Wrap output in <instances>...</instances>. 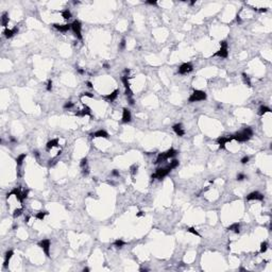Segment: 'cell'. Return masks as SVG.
Wrapping results in <instances>:
<instances>
[{
  "mask_svg": "<svg viewBox=\"0 0 272 272\" xmlns=\"http://www.w3.org/2000/svg\"><path fill=\"white\" fill-rule=\"evenodd\" d=\"M62 16H63L64 19L68 20L69 18H71V13H70V11H69V10H65V11H63V12H62Z\"/></svg>",
  "mask_w": 272,
  "mask_h": 272,
  "instance_id": "obj_26",
  "label": "cell"
},
{
  "mask_svg": "<svg viewBox=\"0 0 272 272\" xmlns=\"http://www.w3.org/2000/svg\"><path fill=\"white\" fill-rule=\"evenodd\" d=\"M187 231L189 232V233H191V234H193V235H196V236H200V234L198 233V232H197V230H196L194 228H188Z\"/></svg>",
  "mask_w": 272,
  "mask_h": 272,
  "instance_id": "obj_35",
  "label": "cell"
},
{
  "mask_svg": "<svg viewBox=\"0 0 272 272\" xmlns=\"http://www.w3.org/2000/svg\"><path fill=\"white\" fill-rule=\"evenodd\" d=\"M131 118H132V115H131L130 110L129 108H123V111H122V122L128 123V122L131 121Z\"/></svg>",
  "mask_w": 272,
  "mask_h": 272,
  "instance_id": "obj_12",
  "label": "cell"
},
{
  "mask_svg": "<svg viewBox=\"0 0 272 272\" xmlns=\"http://www.w3.org/2000/svg\"><path fill=\"white\" fill-rule=\"evenodd\" d=\"M137 169H138V167L136 166V165H133V166L131 167V173L133 175H135L136 173H137Z\"/></svg>",
  "mask_w": 272,
  "mask_h": 272,
  "instance_id": "obj_39",
  "label": "cell"
},
{
  "mask_svg": "<svg viewBox=\"0 0 272 272\" xmlns=\"http://www.w3.org/2000/svg\"><path fill=\"white\" fill-rule=\"evenodd\" d=\"M78 72H79V73H81V74H83V73L85 72V71L83 70V69H81V68H78Z\"/></svg>",
  "mask_w": 272,
  "mask_h": 272,
  "instance_id": "obj_51",
  "label": "cell"
},
{
  "mask_svg": "<svg viewBox=\"0 0 272 272\" xmlns=\"http://www.w3.org/2000/svg\"><path fill=\"white\" fill-rule=\"evenodd\" d=\"M9 16H7V12H4V13H2V17H1V23H2V26L3 27H7V23H9Z\"/></svg>",
  "mask_w": 272,
  "mask_h": 272,
  "instance_id": "obj_23",
  "label": "cell"
},
{
  "mask_svg": "<svg viewBox=\"0 0 272 272\" xmlns=\"http://www.w3.org/2000/svg\"><path fill=\"white\" fill-rule=\"evenodd\" d=\"M77 116H80V117H84V116H92V112H90V108L88 107L87 105H84V108L82 111L76 113Z\"/></svg>",
  "mask_w": 272,
  "mask_h": 272,
  "instance_id": "obj_15",
  "label": "cell"
},
{
  "mask_svg": "<svg viewBox=\"0 0 272 272\" xmlns=\"http://www.w3.org/2000/svg\"><path fill=\"white\" fill-rule=\"evenodd\" d=\"M73 106V103L71 102V101H68V102H66L65 104H64V108H65V110H69V108H71Z\"/></svg>",
  "mask_w": 272,
  "mask_h": 272,
  "instance_id": "obj_36",
  "label": "cell"
},
{
  "mask_svg": "<svg viewBox=\"0 0 272 272\" xmlns=\"http://www.w3.org/2000/svg\"><path fill=\"white\" fill-rule=\"evenodd\" d=\"M268 249V243L266 241H264L260 243V253H265Z\"/></svg>",
  "mask_w": 272,
  "mask_h": 272,
  "instance_id": "obj_30",
  "label": "cell"
},
{
  "mask_svg": "<svg viewBox=\"0 0 272 272\" xmlns=\"http://www.w3.org/2000/svg\"><path fill=\"white\" fill-rule=\"evenodd\" d=\"M11 196H15L17 200H19L20 202L23 201V198H22V193H20V189L19 188H14L11 193H9L7 194V199H9Z\"/></svg>",
  "mask_w": 272,
  "mask_h": 272,
  "instance_id": "obj_9",
  "label": "cell"
},
{
  "mask_svg": "<svg viewBox=\"0 0 272 272\" xmlns=\"http://www.w3.org/2000/svg\"><path fill=\"white\" fill-rule=\"evenodd\" d=\"M47 90L48 92H51V89H52V81L51 80H48V82H47Z\"/></svg>",
  "mask_w": 272,
  "mask_h": 272,
  "instance_id": "obj_38",
  "label": "cell"
},
{
  "mask_svg": "<svg viewBox=\"0 0 272 272\" xmlns=\"http://www.w3.org/2000/svg\"><path fill=\"white\" fill-rule=\"evenodd\" d=\"M124 48H126V39H122V41L120 42V45H119V49L120 50H123Z\"/></svg>",
  "mask_w": 272,
  "mask_h": 272,
  "instance_id": "obj_40",
  "label": "cell"
},
{
  "mask_svg": "<svg viewBox=\"0 0 272 272\" xmlns=\"http://www.w3.org/2000/svg\"><path fill=\"white\" fill-rule=\"evenodd\" d=\"M82 172H83V175H85V177H86V175H88V173H89V170L87 169V167H85V168H82Z\"/></svg>",
  "mask_w": 272,
  "mask_h": 272,
  "instance_id": "obj_43",
  "label": "cell"
},
{
  "mask_svg": "<svg viewBox=\"0 0 272 272\" xmlns=\"http://www.w3.org/2000/svg\"><path fill=\"white\" fill-rule=\"evenodd\" d=\"M147 4H151V5H156V1H146Z\"/></svg>",
  "mask_w": 272,
  "mask_h": 272,
  "instance_id": "obj_46",
  "label": "cell"
},
{
  "mask_svg": "<svg viewBox=\"0 0 272 272\" xmlns=\"http://www.w3.org/2000/svg\"><path fill=\"white\" fill-rule=\"evenodd\" d=\"M178 166H179V161H178V159H173V161L170 162V164L168 165V167H169L171 170L174 169V168H177Z\"/></svg>",
  "mask_w": 272,
  "mask_h": 272,
  "instance_id": "obj_27",
  "label": "cell"
},
{
  "mask_svg": "<svg viewBox=\"0 0 272 272\" xmlns=\"http://www.w3.org/2000/svg\"><path fill=\"white\" fill-rule=\"evenodd\" d=\"M80 166H81V168L87 167V158H86V157H83V158L81 159V162H80Z\"/></svg>",
  "mask_w": 272,
  "mask_h": 272,
  "instance_id": "obj_34",
  "label": "cell"
},
{
  "mask_svg": "<svg viewBox=\"0 0 272 272\" xmlns=\"http://www.w3.org/2000/svg\"><path fill=\"white\" fill-rule=\"evenodd\" d=\"M86 85H87V87H88V88H92L93 87V84H92V82H86Z\"/></svg>",
  "mask_w": 272,
  "mask_h": 272,
  "instance_id": "obj_49",
  "label": "cell"
},
{
  "mask_svg": "<svg viewBox=\"0 0 272 272\" xmlns=\"http://www.w3.org/2000/svg\"><path fill=\"white\" fill-rule=\"evenodd\" d=\"M191 70H193V65H191L190 63H184L180 66V68H179V73L186 74V73L190 72Z\"/></svg>",
  "mask_w": 272,
  "mask_h": 272,
  "instance_id": "obj_7",
  "label": "cell"
},
{
  "mask_svg": "<svg viewBox=\"0 0 272 272\" xmlns=\"http://www.w3.org/2000/svg\"><path fill=\"white\" fill-rule=\"evenodd\" d=\"M112 174L115 175V177H119V172L117 171V170H113V172H112Z\"/></svg>",
  "mask_w": 272,
  "mask_h": 272,
  "instance_id": "obj_47",
  "label": "cell"
},
{
  "mask_svg": "<svg viewBox=\"0 0 272 272\" xmlns=\"http://www.w3.org/2000/svg\"><path fill=\"white\" fill-rule=\"evenodd\" d=\"M228 43L225 41L220 42V49L218 50L217 52L215 53V57H228Z\"/></svg>",
  "mask_w": 272,
  "mask_h": 272,
  "instance_id": "obj_4",
  "label": "cell"
},
{
  "mask_svg": "<svg viewBox=\"0 0 272 272\" xmlns=\"http://www.w3.org/2000/svg\"><path fill=\"white\" fill-rule=\"evenodd\" d=\"M236 20H237V22H238V23H241V18H240V16H239V15H237Z\"/></svg>",
  "mask_w": 272,
  "mask_h": 272,
  "instance_id": "obj_50",
  "label": "cell"
},
{
  "mask_svg": "<svg viewBox=\"0 0 272 272\" xmlns=\"http://www.w3.org/2000/svg\"><path fill=\"white\" fill-rule=\"evenodd\" d=\"M52 27L54 29H57V30L61 31V32H67L68 30H70L71 29V25H69V23H67V25H60V23H53Z\"/></svg>",
  "mask_w": 272,
  "mask_h": 272,
  "instance_id": "obj_13",
  "label": "cell"
},
{
  "mask_svg": "<svg viewBox=\"0 0 272 272\" xmlns=\"http://www.w3.org/2000/svg\"><path fill=\"white\" fill-rule=\"evenodd\" d=\"M121 81H122V83H123V85H124V87H126V88H130V83H129V81H128V77L127 76L122 77Z\"/></svg>",
  "mask_w": 272,
  "mask_h": 272,
  "instance_id": "obj_31",
  "label": "cell"
},
{
  "mask_svg": "<svg viewBox=\"0 0 272 272\" xmlns=\"http://www.w3.org/2000/svg\"><path fill=\"white\" fill-rule=\"evenodd\" d=\"M46 215H48V212H39V213H37V214H36V218H37V219H39V220H43Z\"/></svg>",
  "mask_w": 272,
  "mask_h": 272,
  "instance_id": "obj_32",
  "label": "cell"
},
{
  "mask_svg": "<svg viewBox=\"0 0 272 272\" xmlns=\"http://www.w3.org/2000/svg\"><path fill=\"white\" fill-rule=\"evenodd\" d=\"M118 94H119V90H118V89H115L113 93H111L110 95L106 96V99L110 100V101H114L117 97H118Z\"/></svg>",
  "mask_w": 272,
  "mask_h": 272,
  "instance_id": "obj_21",
  "label": "cell"
},
{
  "mask_svg": "<svg viewBox=\"0 0 272 272\" xmlns=\"http://www.w3.org/2000/svg\"><path fill=\"white\" fill-rule=\"evenodd\" d=\"M83 271H84V272H85V271H89V269H88V268H84Z\"/></svg>",
  "mask_w": 272,
  "mask_h": 272,
  "instance_id": "obj_55",
  "label": "cell"
},
{
  "mask_svg": "<svg viewBox=\"0 0 272 272\" xmlns=\"http://www.w3.org/2000/svg\"><path fill=\"white\" fill-rule=\"evenodd\" d=\"M143 215V212H139V213H138V214L136 215V216H137V217H141Z\"/></svg>",
  "mask_w": 272,
  "mask_h": 272,
  "instance_id": "obj_52",
  "label": "cell"
},
{
  "mask_svg": "<svg viewBox=\"0 0 272 272\" xmlns=\"http://www.w3.org/2000/svg\"><path fill=\"white\" fill-rule=\"evenodd\" d=\"M239 229H240V225H239V223H233L232 225L229 226L228 230H229V231H233L234 233L238 234V233H239V231H240Z\"/></svg>",
  "mask_w": 272,
  "mask_h": 272,
  "instance_id": "obj_20",
  "label": "cell"
},
{
  "mask_svg": "<svg viewBox=\"0 0 272 272\" xmlns=\"http://www.w3.org/2000/svg\"><path fill=\"white\" fill-rule=\"evenodd\" d=\"M71 30L73 31L74 35L77 36V38L82 39V34H81V30H82V26L81 22L79 20H74L72 23H71Z\"/></svg>",
  "mask_w": 272,
  "mask_h": 272,
  "instance_id": "obj_5",
  "label": "cell"
},
{
  "mask_svg": "<svg viewBox=\"0 0 272 272\" xmlns=\"http://www.w3.org/2000/svg\"><path fill=\"white\" fill-rule=\"evenodd\" d=\"M126 96L128 97V99L129 98H133V93L130 88H126Z\"/></svg>",
  "mask_w": 272,
  "mask_h": 272,
  "instance_id": "obj_37",
  "label": "cell"
},
{
  "mask_svg": "<svg viewBox=\"0 0 272 272\" xmlns=\"http://www.w3.org/2000/svg\"><path fill=\"white\" fill-rule=\"evenodd\" d=\"M18 33V29L15 28L14 29H7V28H5L4 29V31H3V34H4V36L7 37V38H11V37H13L15 35V34H17Z\"/></svg>",
  "mask_w": 272,
  "mask_h": 272,
  "instance_id": "obj_14",
  "label": "cell"
},
{
  "mask_svg": "<svg viewBox=\"0 0 272 272\" xmlns=\"http://www.w3.org/2000/svg\"><path fill=\"white\" fill-rule=\"evenodd\" d=\"M57 146H58V139H57V138H55V139H51V140L48 141L47 145H46V149L49 151V150H51L52 148L57 147Z\"/></svg>",
  "mask_w": 272,
  "mask_h": 272,
  "instance_id": "obj_17",
  "label": "cell"
},
{
  "mask_svg": "<svg viewBox=\"0 0 272 272\" xmlns=\"http://www.w3.org/2000/svg\"><path fill=\"white\" fill-rule=\"evenodd\" d=\"M26 157H27V154L23 153V154H20V155L16 158V164H17V166H21V165H22V163H23V161H25Z\"/></svg>",
  "mask_w": 272,
  "mask_h": 272,
  "instance_id": "obj_24",
  "label": "cell"
},
{
  "mask_svg": "<svg viewBox=\"0 0 272 272\" xmlns=\"http://www.w3.org/2000/svg\"><path fill=\"white\" fill-rule=\"evenodd\" d=\"M249 159H250V158H249V156H243V157L241 158V161H240V162H241V164H243V165H244V164H247V163L249 162Z\"/></svg>",
  "mask_w": 272,
  "mask_h": 272,
  "instance_id": "obj_42",
  "label": "cell"
},
{
  "mask_svg": "<svg viewBox=\"0 0 272 272\" xmlns=\"http://www.w3.org/2000/svg\"><path fill=\"white\" fill-rule=\"evenodd\" d=\"M13 254H14V253H13V251H11V250L5 253V258H4V263H3V268H7V265H9V262H10L11 258H12Z\"/></svg>",
  "mask_w": 272,
  "mask_h": 272,
  "instance_id": "obj_18",
  "label": "cell"
},
{
  "mask_svg": "<svg viewBox=\"0 0 272 272\" xmlns=\"http://www.w3.org/2000/svg\"><path fill=\"white\" fill-rule=\"evenodd\" d=\"M93 137H102V138H108V134L107 132L104 131V130H99V131L95 132L92 134Z\"/></svg>",
  "mask_w": 272,
  "mask_h": 272,
  "instance_id": "obj_16",
  "label": "cell"
},
{
  "mask_svg": "<svg viewBox=\"0 0 272 272\" xmlns=\"http://www.w3.org/2000/svg\"><path fill=\"white\" fill-rule=\"evenodd\" d=\"M270 112H271V110L268 107V106H264V105H262V106L259 107V110H258V115L263 116V115H265L266 113H270Z\"/></svg>",
  "mask_w": 272,
  "mask_h": 272,
  "instance_id": "obj_22",
  "label": "cell"
},
{
  "mask_svg": "<svg viewBox=\"0 0 272 272\" xmlns=\"http://www.w3.org/2000/svg\"><path fill=\"white\" fill-rule=\"evenodd\" d=\"M104 67H105V69H108V67H110V66H108L107 64H104Z\"/></svg>",
  "mask_w": 272,
  "mask_h": 272,
  "instance_id": "obj_53",
  "label": "cell"
},
{
  "mask_svg": "<svg viewBox=\"0 0 272 272\" xmlns=\"http://www.w3.org/2000/svg\"><path fill=\"white\" fill-rule=\"evenodd\" d=\"M232 136H233V139L239 141V143H244V141L249 140L253 136V131L250 128H246L241 132H238L235 135H232Z\"/></svg>",
  "mask_w": 272,
  "mask_h": 272,
  "instance_id": "obj_1",
  "label": "cell"
},
{
  "mask_svg": "<svg viewBox=\"0 0 272 272\" xmlns=\"http://www.w3.org/2000/svg\"><path fill=\"white\" fill-rule=\"evenodd\" d=\"M247 200L248 201H251V200H258V201H263L264 200V196L258 191H253V193H249L247 196Z\"/></svg>",
  "mask_w": 272,
  "mask_h": 272,
  "instance_id": "obj_10",
  "label": "cell"
},
{
  "mask_svg": "<svg viewBox=\"0 0 272 272\" xmlns=\"http://www.w3.org/2000/svg\"><path fill=\"white\" fill-rule=\"evenodd\" d=\"M244 179H246V175L243 174V173H238V174H237V180L238 181H242V180H244Z\"/></svg>",
  "mask_w": 272,
  "mask_h": 272,
  "instance_id": "obj_41",
  "label": "cell"
},
{
  "mask_svg": "<svg viewBox=\"0 0 272 272\" xmlns=\"http://www.w3.org/2000/svg\"><path fill=\"white\" fill-rule=\"evenodd\" d=\"M21 214H22V208H16L14 210V213H13V217L17 218V217H19Z\"/></svg>",
  "mask_w": 272,
  "mask_h": 272,
  "instance_id": "obj_33",
  "label": "cell"
},
{
  "mask_svg": "<svg viewBox=\"0 0 272 272\" xmlns=\"http://www.w3.org/2000/svg\"><path fill=\"white\" fill-rule=\"evenodd\" d=\"M170 171H171V169H170L168 166L165 167V168H158V169L155 171V173H153V174L151 175V178L162 180V179H164L166 175H168V173H169Z\"/></svg>",
  "mask_w": 272,
  "mask_h": 272,
  "instance_id": "obj_3",
  "label": "cell"
},
{
  "mask_svg": "<svg viewBox=\"0 0 272 272\" xmlns=\"http://www.w3.org/2000/svg\"><path fill=\"white\" fill-rule=\"evenodd\" d=\"M206 99V93L203 90H194L190 95L188 101L189 102H198V101H203Z\"/></svg>",
  "mask_w": 272,
  "mask_h": 272,
  "instance_id": "obj_2",
  "label": "cell"
},
{
  "mask_svg": "<svg viewBox=\"0 0 272 272\" xmlns=\"http://www.w3.org/2000/svg\"><path fill=\"white\" fill-rule=\"evenodd\" d=\"M194 3H196V1H194V0H193V1H191V2H190V5H193Z\"/></svg>",
  "mask_w": 272,
  "mask_h": 272,
  "instance_id": "obj_54",
  "label": "cell"
},
{
  "mask_svg": "<svg viewBox=\"0 0 272 272\" xmlns=\"http://www.w3.org/2000/svg\"><path fill=\"white\" fill-rule=\"evenodd\" d=\"M231 140H233V136H221L217 139V143L219 145V149H225L226 143H230Z\"/></svg>",
  "mask_w": 272,
  "mask_h": 272,
  "instance_id": "obj_6",
  "label": "cell"
},
{
  "mask_svg": "<svg viewBox=\"0 0 272 272\" xmlns=\"http://www.w3.org/2000/svg\"><path fill=\"white\" fill-rule=\"evenodd\" d=\"M172 129H173V131L175 132V134H177L178 136H180V137H182V136L185 135V131H184V129H183L182 123L174 124V126L172 127Z\"/></svg>",
  "mask_w": 272,
  "mask_h": 272,
  "instance_id": "obj_11",
  "label": "cell"
},
{
  "mask_svg": "<svg viewBox=\"0 0 272 272\" xmlns=\"http://www.w3.org/2000/svg\"><path fill=\"white\" fill-rule=\"evenodd\" d=\"M126 244V242H124L123 240H121V239H118V240H116L115 242H114V246H115L116 248H122Z\"/></svg>",
  "mask_w": 272,
  "mask_h": 272,
  "instance_id": "obj_29",
  "label": "cell"
},
{
  "mask_svg": "<svg viewBox=\"0 0 272 272\" xmlns=\"http://www.w3.org/2000/svg\"><path fill=\"white\" fill-rule=\"evenodd\" d=\"M242 78H243V81H244V83H246L248 86H250L251 87V81H250V78H249V76H248L247 73H242Z\"/></svg>",
  "mask_w": 272,
  "mask_h": 272,
  "instance_id": "obj_28",
  "label": "cell"
},
{
  "mask_svg": "<svg viewBox=\"0 0 272 272\" xmlns=\"http://www.w3.org/2000/svg\"><path fill=\"white\" fill-rule=\"evenodd\" d=\"M258 12H260V13H265V12H267V9H265V7H260L259 10H257Z\"/></svg>",
  "mask_w": 272,
  "mask_h": 272,
  "instance_id": "obj_48",
  "label": "cell"
},
{
  "mask_svg": "<svg viewBox=\"0 0 272 272\" xmlns=\"http://www.w3.org/2000/svg\"><path fill=\"white\" fill-rule=\"evenodd\" d=\"M39 247L43 249V251L45 252V254L47 255V256H50V241L48 240V239H44V240H42L41 242H39Z\"/></svg>",
  "mask_w": 272,
  "mask_h": 272,
  "instance_id": "obj_8",
  "label": "cell"
},
{
  "mask_svg": "<svg viewBox=\"0 0 272 272\" xmlns=\"http://www.w3.org/2000/svg\"><path fill=\"white\" fill-rule=\"evenodd\" d=\"M165 159H166V157H165V153H164V152H163V153H159L158 156H157V158H156V161L154 162V164H161V163L164 162Z\"/></svg>",
  "mask_w": 272,
  "mask_h": 272,
  "instance_id": "obj_25",
  "label": "cell"
},
{
  "mask_svg": "<svg viewBox=\"0 0 272 272\" xmlns=\"http://www.w3.org/2000/svg\"><path fill=\"white\" fill-rule=\"evenodd\" d=\"M164 153H165V157H166V159H168V158H171V157L175 156V155H177L178 152L175 151L173 148H170L167 152H164Z\"/></svg>",
  "mask_w": 272,
  "mask_h": 272,
  "instance_id": "obj_19",
  "label": "cell"
},
{
  "mask_svg": "<svg viewBox=\"0 0 272 272\" xmlns=\"http://www.w3.org/2000/svg\"><path fill=\"white\" fill-rule=\"evenodd\" d=\"M82 96H86V97H89V98H94V95L90 94V93H83Z\"/></svg>",
  "mask_w": 272,
  "mask_h": 272,
  "instance_id": "obj_45",
  "label": "cell"
},
{
  "mask_svg": "<svg viewBox=\"0 0 272 272\" xmlns=\"http://www.w3.org/2000/svg\"><path fill=\"white\" fill-rule=\"evenodd\" d=\"M28 194H29V190L27 189V190H25V191L22 193V198H23V200H25L26 198H28Z\"/></svg>",
  "mask_w": 272,
  "mask_h": 272,
  "instance_id": "obj_44",
  "label": "cell"
}]
</instances>
